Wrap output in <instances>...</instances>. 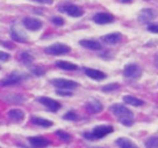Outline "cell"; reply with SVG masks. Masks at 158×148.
<instances>
[{
  "instance_id": "1",
  "label": "cell",
  "mask_w": 158,
  "mask_h": 148,
  "mask_svg": "<svg viewBox=\"0 0 158 148\" xmlns=\"http://www.w3.org/2000/svg\"><path fill=\"white\" fill-rule=\"evenodd\" d=\"M109 111L124 126H131V125H134V122H135L134 120V114L126 105H123V104H120V103L113 104V105H110Z\"/></svg>"
},
{
  "instance_id": "2",
  "label": "cell",
  "mask_w": 158,
  "mask_h": 148,
  "mask_svg": "<svg viewBox=\"0 0 158 148\" xmlns=\"http://www.w3.org/2000/svg\"><path fill=\"white\" fill-rule=\"evenodd\" d=\"M113 131L114 128L110 125H99V126H95L91 132H85L83 137L87 140H99L110 134Z\"/></svg>"
},
{
  "instance_id": "3",
  "label": "cell",
  "mask_w": 158,
  "mask_h": 148,
  "mask_svg": "<svg viewBox=\"0 0 158 148\" xmlns=\"http://www.w3.org/2000/svg\"><path fill=\"white\" fill-rule=\"evenodd\" d=\"M26 79H27V75H25V74L13 72V73H10V75H7V76L4 78L2 80H0V86H1V87L15 86V84H22Z\"/></svg>"
},
{
  "instance_id": "4",
  "label": "cell",
  "mask_w": 158,
  "mask_h": 148,
  "mask_svg": "<svg viewBox=\"0 0 158 148\" xmlns=\"http://www.w3.org/2000/svg\"><path fill=\"white\" fill-rule=\"evenodd\" d=\"M59 12L69 15L71 18H80L84 15V10L81 7H79L73 4H63L59 6Z\"/></svg>"
},
{
  "instance_id": "5",
  "label": "cell",
  "mask_w": 158,
  "mask_h": 148,
  "mask_svg": "<svg viewBox=\"0 0 158 148\" xmlns=\"http://www.w3.org/2000/svg\"><path fill=\"white\" fill-rule=\"evenodd\" d=\"M71 49L69 45L63 44V43H55V44L49 45L48 48L44 49V52L50 56H60V54L69 53Z\"/></svg>"
},
{
  "instance_id": "6",
  "label": "cell",
  "mask_w": 158,
  "mask_h": 148,
  "mask_svg": "<svg viewBox=\"0 0 158 148\" xmlns=\"http://www.w3.org/2000/svg\"><path fill=\"white\" fill-rule=\"evenodd\" d=\"M51 84L57 87L58 89H63V90H70V89H74L79 86L78 82H76L73 80L69 79H63V78H58V79H52Z\"/></svg>"
},
{
  "instance_id": "7",
  "label": "cell",
  "mask_w": 158,
  "mask_h": 148,
  "mask_svg": "<svg viewBox=\"0 0 158 148\" xmlns=\"http://www.w3.org/2000/svg\"><path fill=\"white\" fill-rule=\"evenodd\" d=\"M123 75L128 79H138L142 75V68L135 63L127 64L123 68Z\"/></svg>"
},
{
  "instance_id": "8",
  "label": "cell",
  "mask_w": 158,
  "mask_h": 148,
  "mask_svg": "<svg viewBox=\"0 0 158 148\" xmlns=\"http://www.w3.org/2000/svg\"><path fill=\"white\" fill-rule=\"evenodd\" d=\"M158 16V10L155 8H143L138 13V21L141 23H150Z\"/></svg>"
},
{
  "instance_id": "9",
  "label": "cell",
  "mask_w": 158,
  "mask_h": 148,
  "mask_svg": "<svg viewBox=\"0 0 158 148\" xmlns=\"http://www.w3.org/2000/svg\"><path fill=\"white\" fill-rule=\"evenodd\" d=\"M37 102L41 103L42 105H44L45 108L48 109L51 112H56L60 109V103L58 101H56L54 99H50V97H47V96H40L37 97Z\"/></svg>"
},
{
  "instance_id": "10",
  "label": "cell",
  "mask_w": 158,
  "mask_h": 148,
  "mask_svg": "<svg viewBox=\"0 0 158 148\" xmlns=\"http://www.w3.org/2000/svg\"><path fill=\"white\" fill-rule=\"evenodd\" d=\"M92 20H93V22L94 23H97V25H108V23L114 22L115 18H114V15L110 14V13L99 12V13L93 15Z\"/></svg>"
},
{
  "instance_id": "11",
  "label": "cell",
  "mask_w": 158,
  "mask_h": 148,
  "mask_svg": "<svg viewBox=\"0 0 158 148\" xmlns=\"http://www.w3.org/2000/svg\"><path fill=\"white\" fill-rule=\"evenodd\" d=\"M22 25H25L26 29L30 30V31H37L42 28V21L36 19V18H25L22 21Z\"/></svg>"
},
{
  "instance_id": "12",
  "label": "cell",
  "mask_w": 158,
  "mask_h": 148,
  "mask_svg": "<svg viewBox=\"0 0 158 148\" xmlns=\"http://www.w3.org/2000/svg\"><path fill=\"white\" fill-rule=\"evenodd\" d=\"M28 141H29V143L34 148H45L50 145L49 140L47 138H44V137H41V135L30 137V138H28Z\"/></svg>"
},
{
  "instance_id": "13",
  "label": "cell",
  "mask_w": 158,
  "mask_h": 148,
  "mask_svg": "<svg viewBox=\"0 0 158 148\" xmlns=\"http://www.w3.org/2000/svg\"><path fill=\"white\" fill-rule=\"evenodd\" d=\"M84 72L89 78L95 80V81H101V80H104V79L107 78V75H106L104 72L99 71V69H94V68L86 67V68H84Z\"/></svg>"
},
{
  "instance_id": "14",
  "label": "cell",
  "mask_w": 158,
  "mask_h": 148,
  "mask_svg": "<svg viewBox=\"0 0 158 148\" xmlns=\"http://www.w3.org/2000/svg\"><path fill=\"white\" fill-rule=\"evenodd\" d=\"M101 40H102V42L106 43V44L115 45V44H118V42L122 41V34H120V33H112V34L102 36Z\"/></svg>"
},
{
  "instance_id": "15",
  "label": "cell",
  "mask_w": 158,
  "mask_h": 148,
  "mask_svg": "<svg viewBox=\"0 0 158 148\" xmlns=\"http://www.w3.org/2000/svg\"><path fill=\"white\" fill-rule=\"evenodd\" d=\"M85 107H86V110L89 111V114H99L104 109L102 103L97 101V99H91V101H89Z\"/></svg>"
},
{
  "instance_id": "16",
  "label": "cell",
  "mask_w": 158,
  "mask_h": 148,
  "mask_svg": "<svg viewBox=\"0 0 158 148\" xmlns=\"http://www.w3.org/2000/svg\"><path fill=\"white\" fill-rule=\"evenodd\" d=\"M79 44L85 49L93 50V51H99L102 49V45L100 44V42L94 40H81L79 41Z\"/></svg>"
},
{
  "instance_id": "17",
  "label": "cell",
  "mask_w": 158,
  "mask_h": 148,
  "mask_svg": "<svg viewBox=\"0 0 158 148\" xmlns=\"http://www.w3.org/2000/svg\"><path fill=\"white\" fill-rule=\"evenodd\" d=\"M10 38L15 42H20V43H26L28 42V38L22 31L16 29V27H12L10 28Z\"/></svg>"
},
{
  "instance_id": "18",
  "label": "cell",
  "mask_w": 158,
  "mask_h": 148,
  "mask_svg": "<svg viewBox=\"0 0 158 148\" xmlns=\"http://www.w3.org/2000/svg\"><path fill=\"white\" fill-rule=\"evenodd\" d=\"M7 116H8V118L14 120V122H21L25 118V112L21 109H10Z\"/></svg>"
},
{
  "instance_id": "19",
  "label": "cell",
  "mask_w": 158,
  "mask_h": 148,
  "mask_svg": "<svg viewBox=\"0 0 158 148\" xmlns=\"http://www.w3.org/2000/svg\"><path fill=\"white\" fill-rule=\"evenodd\" d=\"M30 122H31V124H34L36 126H41V127H50V126H52V122L51 120L45 118H41V117H36V116H33L30 118Z\"/></svg>"
},
{
  "instance_id": "20",
  "label": "cell",
  "mask_w": 158,
  "mask_h": 148,
  "mask_svg": "<svg viewBox=\"0 0 158 148\" xmlns=\"http://www.w3.org/2000/svg\"><path fill=\"white\" fill-rule=\"evenodd\" d=\"M123 102L126 104L133 105V107H142V105H144V103H145L143 99H137V97L131 96V95H126V96H123Z\"/></svg>"
},
{
  "instance_id": "21",
  "label": "cell",
  "mask_w": 158,
  "mask_h": 148,
  "mask_svg": "<svg viewBox=\"0 0 158 148\" xmlns=\"http://www.w3.org/2000/svg\"><path fill=\"white\" fill-rule=\"evenodd\" d=\"M56 66L60 69H64V71H77L78 69V66L76 64L70 63V61H65V60H57Z\"/></svg>"
},
{
  "instance_id": "22",
  "label": "cell",
  "mask_w": 158,
  "mask_h": 148,
  "mask_svg": "<svg viewBox=\"0 0 158 148\" xmlns=\"http://www.w3.org/2000/svg\"><path fill=\"white\" fill-rule=\"evenodd\" d=\"M115 143L118 146V148H138L137 145H135L130 139L127 138H118Z\"/></svg>"
},
{
  "instance_id": "23",
  "label": "cell",
  "mask_w": 158,
  "mask_h": 148,
  "mask_svg": "<svg viewBox=\"0 0 158 148\" xmlns=\"http://www.w3.org/2000/svg\"><path fill=\"white\" fill-rule=\"evenodd\" d=\"M4 99H5L6 102H8V103H13V104L23 103V101H25V97H23L22 95H18V94L8 95V96H5Z\"/></svg>"
},
{
  "instance_id": "24",
  "label": "cell",
  "mask_w": 158,
  "mask_h": 148,
  "mask_svg": "<svg viewBox=\"0 0 158 148\" xmlns=\"http://www.w3.org/2000/svg\"><path fill=\"white\" fill-rule=\"evenodd\" d=\"M20 60H21V63H23L25 65H31L34 63V57L28 51H23L22 53L20 54Z\"/></svg>"
},
{
  "instance_id": "25",
  "label": "cell",
  "mask_w": 158,
  "mask_h": 148,
  "mask_svg": "<svg viewBox=\"0 0 158 148\" xmlns=\"http://www.w3.org/2000/svg\"><path fill=\"white\" fill-rule=\"evenodd\" d=\"M56 135H57L62 141H64V142H70V141L72 140V137H71L69 133H66V132H64V131H62V130L56 131Z\"/></svg>"
},
{
  "instance_id": "26",
  "label": "cell",
  "mask_w": 158,
  "mask_h": 148,
  "mask_svg": "<svg viewBox=\"0 0 158 148\" xmlns=\"http://www.w3.org/2000/svg\"><path fill=\"white\" fill-rule=\"evenodd\" d=\"M120 88V86L118 84H106L104 86L101 90L104 92V93H112V92H115V90H118Z\"/></svg>"
},
{
  "instance_id": "27",
  "label": "cell",
  "mask_w": 158,
  "mask_h": 148,
  "mask_svg": "<svg viewBox=\"0 0 158 148\" xmlns=\"http://www.w3.org/2000/svg\"><path fill=\"white\" fill-rule=\"evenodd\" d=\"M145 147L147 148H157L158 147V137H152L145 141Z\"/></svg>"
},
{
  "instance_id": "28",
  "label": "cell",
  "mask_w": 158,
  "mask_h": 148,
  "mask_svg": "<svg viewBox=\"0 0 158 148\" xmlns=\"http://www.w3.org/2000/svg\"><path fill=\"white\" fill-rule=\"evenodd\" d=\"M31 73L36 75V76H42V75H44L45 69L42 66H35V67L31 68Z\"/></svg>"
},
{
  "instance_id": "29",
  "label": "cell",
  "mask_w": 158,
  "mask_h": 148,
  "mask_svg": "<svg viewBox=\"0 0 158 148\" xmlns=\"http://www.w3.org/2000/svg\"><path fill=\"white\" fill-rule=\"evenodd\" d=\"M63 118L65 120H77L78 119V115L76 114L74 111H69V112H66V114L63 116Z\"/></svg>"
},
{
  "instance_id": "30",
  "label": "cell",
  "mask_w": 158,
  "mask_h": 148,
  "mask_svg": "<svg viewBox=\"0 0 158 148\" xmlns=\"http://www.w3.org/2000/svg\"><path fill=\"white\" fill-rule=\"evenodd\" d=\"M50 20H51V22H52L55 25H57V27H60V25H64V20H63L60 16H52Z\"/></svg>"
},
{
  "instance_id": "31",
  "label": "cell",
  "mask_w": 158,
  "mask_h": 148,
  "mask_svg": "<svg viewBox=\"0 0 158 148\" xmlns=\"http://www.w3.org/2000/svg\"><path fill=\"white\" fill-rule=\"evenodd\" d=\"M10 59V54L7 53V52H4V51H0V61L5 63V61H8Z\"/></svg>"
},
{
  "instance_id": "32",
  "label": "cell",
  "mask_w": 158,
  "mask_h": 148,
  "mask_svg": "<svg viewBox=\"0 0 158 148\" xmlns=\"http://www.w3.org/2000/svg\"><path fill=\"white\" fill-rule=\"evenodd\" d=\"M147 29H148V31L152 33V34H158V25H156V23H151V25H148Z\"/></svg>"
},
{
  "instance_id": "33",
  "label": "cell",
  "mask_w": 158,
  "mask_h": 148,
  "mask_svg": "<svg viewBox=\"0 0 158 148\" xmlns=\"http://www.w3.org/2000/svg\"><path fill=\"white\" fill-rule=\"evenodd\" d=\"M56 94L59 95V96H72L73 93L68 92V90H63V89H57L56 90Z\"/></svg>"
},
{
  "instance_id": "34",
  "label": "cell",
  "mask_w": 158,
  "mask_h": 148,
  "mask_svg": "<svg viewBox=\"0 0 158 148\" xmlns=\"http://www.w3.org/2000/svg\"><path fill=\"white\" fill-rule=\"evenodd\" d=\"M30 1H34L41 5H51L52 4V0H30Z\"/></svg>"
},
{
  "instance_id": "35",
  "label": "cell",
  "mask_w": 158,
  "mask_h": 148,
  "mask_svg": "<svg viewBox=\"0 0 158 148\" xmlns=\"http://www.w3.org/2000/svg\"><path fill=\"white\" fill-rule=\"evenodd\" d=\"M118 2H121V4H130L133 0H118Z\"/></svg>"
},
{
  "instance_id": "36",
  "label": "cell",
  "mask_w": 158,
  "mask_h": 148,
  "mask_svg": "<svg viewBox=\"0 0 158 148\" xmlns=\"http://www.w3.org/2000/svg\"><path fill=\"white\" fill-rule=\"evenodd\" d=\"M155 63H156V64L158 65V54L156 56V58H155Z\"/></svg>"
}]
</instances>
